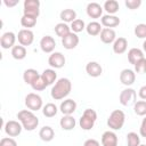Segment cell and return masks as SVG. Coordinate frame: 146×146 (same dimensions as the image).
I'll list each match as a JSON object with an SVG mask.
<instances>
[{"label": "cell", "mask_w": 146, "mask_h": 146, "mask_svg": "<svg viewBox=\"0 0 146 146\" xmlns=\"http://www.w3.org/2000/svg\"><path fill=\"white\" fill-rule=\"evenodd\" d=\"M71 90H72V82L70 81V79L60 78L52 86L50 95H51L52 99L60 100V99H64L65 97H67L70 95Z\"/></svg>", "instance_id": "obj_1"}, {"label": "cell", "mask_w": 146, "mask_h": 146, "mask_svg": "<svg viewBox=\"0 0 146 146\" xmlns=\"http://www.w3.org/2000/svg\"><path fill=\"white\" fill-rule=\"evenodd\" d=\"M17 119L22 123L23 129L26 131H33L39 125V119L38 116L30 110H22L17 113Z\"/></svg>", "instance_id": "obj_2"}, {"label": "cell", "mask_w": 146, "mask_h": 146, "mask_svg": "<svg viewBox=\"0 0 146 146\" xmlns=\"http://www.w3.org/2000/svg\"><path fill=\"white\" fill-rule=\"evenodd\" d=\"M124 122H125V114L121 110H114L107 119V125L113 131L122 129L124 125Z\"/></svg>", "instance_id": "obj_3"}, {"label": "cell", "mask_w": 146, "mask_h": 146, "mask_svg": "<svg viewBox=\"0 0 146 146\" xmlns=\"http://www.w3.org/2000/svg\"><path fill=\"white\" fill-rule=\"evenodd\" d=\"M97 120V113L95 110L92 108H86L84 112L82 113L80 120H79V124L81 127L82 130H91L95 125V122Z\"/></svg>", "instance_id": "obj_4"}, {"label": "cell", "mask_w": 146, "mask_h": 146, "mask_svg": "<svg viewBox=\"0 0 146 146\" xmlns=\"http://www.w3.org/2000/svg\"><path fill=\"white\" fill-rule=\"evenodd\" d=\"M25 106L32 111V112H35V111H39L43 107V103H42V98L38 95V94H34V92H30L25 96Z\"/></svg>", "instance_id": "obj_5"}, {"label": "cell", "mask_w": 146, "mask_h": 146, "mask_svg": "<svg viewBox=\"0 0 146 146\" xmlns=\"http://www.w3.org/2000/svg\"><path fill=\"white\" fill-rule=\"evenodd\" d=\"M136 98H137V92L132 88H125V89H123L120 92V96H119L120 104L123 105V106L135 105V103L137 102Z\"/></svg>", "instance_id": "obj_6"}, {"label": "cell", "mask_w": 146, "mask_h": 146, "mask_svg": "<svg viewBox=\"0 0 146 146\" xmlns=\"http://www.w3.org/2000/svg\"><path fill=\"white\" fill-rule=\"evenodd\" d=\"M23 15H27V16L38 18L40 15V1L39 0H25Z\"/></svg>", "instance_id": "obj_7"}, {"label": "cell", "mask_w": 146, "mask_h": 146, "mask_svg": "<svg viewBox=\"0 0 146 146\" xmlns=\"http://www.w3.org/2000/svg\"><path fill=\"white\" fill-rule=\"evenodd\" d=\"M22 129H23L22 123L16 120H9L3 125V130L9 137H17L18 135H21Z\"/></svg>", "instance_id": "obj_8"}, {"label": "cell", "mask_w": 146, "mask_h": 146, "mask_svg": "<svg viewBox=\"0 0 146 146\" xmlns=\"http://www.w3.org/2000/svg\"><path fill=\"white\" fill-rule=\"evenodd\" d=\"M65 63H66V58H65V56H64L62 52H59V51H54V52L50 54L49 57H48V64H49L50 67L54 68V70L64 67Z\"/></svg>", "instance_id": "obj_9"}, {"label": "cell", "mask_w": 146, "mask_h": 146, "mask_svg": "<svg viewBox=\"0 0 146 146\" xmlns=\"http://www.w3.org/2000/svg\"><path fill=\"white\" fill-rule=\"evenodd\" d=\"M17 40L19 42V44L26 47V46H31L34 41V33L31 30L27 29H22L18 31L17 34Z\"/></svg>", "instance_id": "obj_10"}, {"label": "cell", "mask_w": 146, "mask_h": 146, "mask_svg": "<svg viewBox=\"0 0 146 146\" xmlns=\"http://www.w3.org/2000/svg\"><path fill=\"white\" fill-rule=\"evenodd\" d=\"M56 47V41L51 35H44L40 40V48L46 54H52Z\"/></svg>", "instance_id": "obj_11"}, {"label": "cell", "mask_w": 146, "mask_h": 146, "mask_svg": "<svg viewBox=\"0 0 146 146\" xmlns=\"http://www.w3.org/2000/svg\"><path fill=\"white\" fill-rule=\"evenodd\" d=\"M16 39H17V35L14 33V32H5L1 38H0V44H1V48L2 49H9V48H13L15 46V42H16Z\"/></svg>", "instance_id": "obj_12"}, {"label": "cell", "mask_w": 146, "mask_h": 146, "mask_svg": "<svg viewBox=\"0 0 146 146\" xmlns=\"http://www.w3.org/2000/svg\"><path fill=\"white\" fill-rule=\"evenodd\" d=\"M135 80H136V72L130 70V68H124L121 71L120 73V81L122 84L127 86V87H130L135 83Z\"/></svg>", "instance_id": "obj_13"}, {"label": "cell", "mask_w": 146, "mask_h": 146, "mask_svg": "<svg viewBox=\"0 0 146 146\" xmlns=\"http://www.w3.org/2000/svg\"><path fill=\"white\" fill-rule=\"evenodd\" d=\"M103 10H104V8L98 2H89L87 5V8H86L87 15L90 18H99V17H102L103 16Z\"/></svg>", "instance_id": "obj_14"}, {"label": "cell", "mask_w": 146, "mask_h": 146, "mask_svg": "<svg viewBox=\"0 0 146 146\" xmlns=\"http://www.w3.org/2000/svg\"><path fill=\"white\" fill-rule=\"evenodd\" d=\"M79 36H78V34L76 33H74V32H71V33H68L66 36H64L63 39H62V44H63V47L65 48V49H67V50H71V49H74L78 44H79Z\"/></svg>", "instance_id": "obj_15"}, {"label": "cell", "mask_w": 146, "mask_h": 146, "mask_svg": "<svg viewBox=\"0 0 146 146\" xmlns=\"http://www.w3.org/2000/svg\"><path fill=\"white\" fill-rule=\"evenodd\" d=\"M59 111L63 113V115H72L76 111V103L75 100L68 98L64 99L59 105Z\"/></svg>", "instance_id": "obj_16"}, {"label": "cell", "mask_w": 146, "mask_h": 146, "mask_svg": "<svg viewBox=\"0 0 146 146\" xmlns=\"http://www.w3.org/2000/svg\"><path fill=\"white\" fill-rule=\"evenodd\" d=\"M117 136L113 130L105 131L102 135V145L103 146H117Z\"/></svg>", "instance_id": "obj_17"}, {"label": "cell", "mask_w": 146, "mask_h": 146, "mask_svg": "<svg viewBox=\"0 0 146 146\" xmlns=\"http://www.w3.org/2000/svg\"><path fill=\"white\" fill-rule=\"evenodd\" d=\"M86 72L91 78H98L103 73V67L98 62H89L86 65Z\"/></svg>", "instance_id": "obj_18"}, {"label": "cell", "mask_w": 146, "mask_h": 146, "mask_svg": "<svg viewBox=\"0 0 146 146\" xmlns=\"http://www.w3.org/2000/svg\"><path fill=\"white\" fill-rule=\"evenodd\" d=\"M100 24L107 29H112V27H116L120 24V18L115 15H103L100 18Z\"/></svg>", "instance_id": "obj_19"}, {"label": "cell", "mask_w": 146, "mask_h": 146, "mask_svg": "<svg viewBox=\"0 0 146 146\" xmlns=\"http://www.w3.org/2000/svg\"><path fill=\"white\" fill-rule=\"evenodd\" d=\"M100 40L103 43H106V44H110V43H114V41L116 40V33L113 29H107V27H104L100 32Z\"/></svg>", "instance_id": "obj_20"}, {"label": "cell", "mask_w": 146, "mask_h": 146, "mask_svg": "<svg viewBox=\"0 0 146 146\" xmlns=\"http://www.w3.org/2000/svg\"><path fill=\"white\" fill-rule=\"evenodd\" d=\"M127 48H128V40L125 38H123V36L116 38V40L113 43V51H114V54H116V55L124 54L127 51Z\"/></svg>", "instance_id": "obj_21"}, {"label": "cell", "mask_w": 146, "mask_h": 146, "mask_svg": "<svg viewBox=\"0 0 146 146\" xmlns=\"http://www.w3.org/2000/svg\"><path fill=\"white\" fill-rule=\"evenodd\" d=\"M144 57V51L139 48H131L129 51H128V60L130 64H132L133 66L139 62Z\"/></svg>", "instance_id": "obj_22"}, {"label": "cell", "mask_w": 146, "mask_h": 146, "mask_svg": "<svg viewBox=\"0 0 146 146\" xmlns=\"http://www.w3.org/2000/svg\"><path fill=\"white\" fill-rule=\"evenodd\" d=\"M40 75L41 74H39V72L36 70H34V68H27L23 73V80H24V82L26 84L31 86L34 81H36L40 78Z\"/></svg>", "instance_id": "obj_23"}, {"label": "cell", "mask_w": 146, "mask_h": 146, "mask_svg": "<svg viewBox=\"0 0 146 146\" xmlns=\"http://www.w3.org/2000/svg\"><path fill=\"white\" fill-rule=\"evenodd\" d=\"M75 119L72 116V115H63V117L60 119L59 121V125L63 130H66V131H70V130H73L75 128Z\"/></svg>", "instance_id": "obj_24"}, {"label": "cell", "mask_w": 146, "mask_h": 146, "mask_svg": "<svg viewBox=\"0 0 146 146\" xmlns=\"http://www.w3.org/2000/svg\"><path fill=\"white\" fill-rule=\"evenodd\" d=\"M39 137H40L41 140H43V141H46V143L51 141V140L55 138V131H54V129H52L51 127L44 125V127H42V128L40 129V131H39Z\"/></svg>", "instance_id": "obj_25"}, {"label": "cell", "mask_w": 146, "mask_h": 146, "mask_svg": "<svg viewBox=\"0 0 146 146\" xmlns=\"http://www.w3.org/2000/svg\"><path fill=\"white\" fill-rule=\"evenodd\" d=\"M59 18L62 19L63 23H72L76 19V13L74 9H71V8H66V9H63L59 14Z\"/></svg>", "instance_id": "obj_26"}, {"label": "cell", "mask_w": 146, "mask_h": 146, "mask_svg": "<svg viewBox=\"0 0 146 146\" xmlns=\"http://www.w3.org/2000/svg\"><path fill=\"white\" fill-rule=\"evenodd\" d=\"M41 78L43 79V81L47 83V86L54 84L56 83L57 80V73L54 68H46L42 73H41Z\"/></svg>", "instance_id": "obj_27"}, {"label": "cell", "mask_w": 146, "mask_h": 146, "mask_svg": "<svg viewBox=\"0 0 146 146\" xmlns=\"http://www.w3.org/2000/svg\"><path fill=\"white\" fill-rule=\"evenodd\" d=\"M26 48L22 44H17V46H14L11 48V56L14 59H17V60H22L26 57Z\"/></svg>", "instance_id": "obj_28"}, {"label": "cell", "mask_w": 146, "mask_h": 146, "mask_svg": "<svg viewBox=\"0 0 146 146\" xmlns=\"http://www.w3.org/2000/svg\"><path fill=\"white\" fill-rule=\"evenodd\" d=\"M102 30H103L102 24L98 23V22H96V21L90 22V23L86 26V31H87V33H88L89 35H92V36H96V35L100 34Z\"/></svg>", "instance_id": "obj_29"}, {"label": "cell", "mask_w": 146, "mask_h": 146, "mask_svg": "<svg viewBox=\"0 0 146 146\" xmlns=\"http://www.w3.org/2000/svg\"><path fill=\"white\" fill-rule=\"evenodd\" d=\"M103 8H104V10H106V13L108 15H114L115 13L119 11L120 6H119V2L116 0H107L104 2Z\"/></svg>", "instance_id": "obj_30"}, {"label": "cell", "mask_w": 146, "mask_h": 146, "mask_svg": "<svg viewBox=\"0 0 146 146\" xmlns=\"http://www.w3.org/2000/svg\"><path fill=\"white\" fill-rule=\"evenodd\" d=\"M72 31H71V27L66 24V23H63V22H60V23H58V24H56L55 25V33L57 34V36H59V38H64V36H66L68 33H71Z\"/></svg>", "instance_id": "obj_31"}, {"label": "cell", "mask_w": 146, "mask_h": 146, "mask_svg": "<svg viewBox=\"0 0 146 146\" xmlns=\"http://www.w3.org/2000/svg\"><path fill=\"white\" fill-rule=\"evenodd\" d=\"M58 112L57 106L54 103H47L43 107H42V114L46 117H54Z\"/></svg>", "instance_id": "obj_32"}, {"label": "cell", "mask_w": 146, "mask_h": 146, "mask_svg": "<svg viewBox=\"0 0 146 146\" xmlns=\"http://www.w3.org/2000/svg\"><path fill=\"white\" fill-rule=\"evenodd\" d=\"M21 24L23 27L30 30L31 27H34L36 25V18L32 17V16H27V15H23L21 18Z\"/></svg>", "instance_id": "obj_33"}, {"label": "cell", "mask_w": 146, "mask_h": 146, "mask_svg": "<svg viewBox=\"0 0 146 146\" xmlns=\"http://www.w3.org/2000/svg\"><path fill=\"white\" fill-rule=\"evenodd\" d=\"M86 23H84V21L83 19H81V18H76L74 22H72L71 23V31L72 32H74V33H80V32H82L83 30H86Z\"/></svg>", "instance_id": "obj_34"}, {"label": "cell", "mask_w": 146, "mask_h": 146, "mask_svg": "<svg viewBox=\"0 0 146 146\" xmlns=\"http://www.w3.org/2000/svg\"><path fill=\"white\" fill-rule=\"evenodd\" d=\"M135 114L139 116H146V100H138L133 105Z\"/></svg>", "instance_id": "obj_35"}, {"label": "cell", "mask_w": 146, "mask_h": 146, "mask_svg": "<svg viewBox=\"0 0 146 146\" xmlns=\"http://www.w3.org/2000/svg\"><path fill=\"white\" fill-rule=\"evenodd\" d=\"M127 144H128V146H139L140 145L139 135L133 131L127 133Z\"/></svg>", "instance_id": "obj_36"}, {"label": "cell", "mask_w": 146, "mask_h": 146, "mask_svg": "<svg viewBox=\"0 0 146 146\" xmlns=\"http://www.w3.org/2000/svg\"><path fill=\"white\" fill-rule=\"evenodd\" d=\"M133 33L137 38L139 39H146V24L145 23H140V24H137L135 26V30H133Z\"/></svg>", "instance_id": "obj_37"}, {"label": "cell", "mask_w": 146, "mask_h": 146, "mask_svg": "<svg viewBox=\"0 0 146 146\" xmlns=\"http://www.w3.org/2000/svg\"><path fill=\"white\" fill-rule=\"evenodd\" d=\"M31 87H32V89H33L34 91H42V90H44L48 86H47V83L43 81V79H42L41 75H40V78H39L36 81H34V82L31 84Z\"/></svg>", "instance_id": "obj_38"}, {"label": "cell", "mask_w": 146, "mask_h": 146, "mask_svg": "<svg viewBox=\"0 0 146 146\" xmlns=\"http://www.w3.org/2000/svg\"><path fill=\"white\" fill-rule=\"evenodd\" d=\"M135 72L136 73H139V74L146 73V58H143L141 60H139L135 65Z\"/></svg>", "instance_id": "obj_39"}, {"label": "cell", "mask_w": 146, "mask_h": 146, "mask_svg": "<svg viewBox=\"0 0 146 146\" xmlns=\"http://www.w3.org/2000/svg\"><path fill=\"white\" fill-rule=\"evenodd\" d=\"M124 5L129 9L135 10V9H138L141 6V0H125L124 1Z\"/></svg>", "instance_id": "obj_40"}, {"label": "cell", "mask_w": 146, "mask_h": 146, "mask_svg": "<svg viewBox=\"0 0 146 146\" xmlns=\"http://www.w3.org/2000/svg\"><path fill=\"white\" fill-rule=\"evenodd\" d=\"M0 146H17V143L11 137H3L0 140Z\"/></svg>", "instance_id": "obj_41"}, {"label": "cell", "mask_w": 146, "mask_h": 146, "mask_svg": "<svg viewBox=\"0 0 146 146\" xmlns=\"http://www.w3.org/2000/svg\"><path fill=\"white\" fill-rule=\"evenodd\" d=\"M139 135L144 138H146V116L143 119L141 123H140V128H139Z\"/></svg>", "instance_id": "obj_42"}, {"label": "cell", "mask_w": 146, "mask_h": 146, "mask_svg": "<svg viewBox=\"0 0 146 146\" xmlns=\"http://www.w3.org/2000/svg\"><path fill=\"white\" fill-rule=\"evenodd\" d=\"M83 146H100V144H99L98 140L90 138V139H87V140L83 143Z\"/></svg>", "instance_id": "obj_43"}, {"label": "cell", "mask_w": 146, "mask_h": 146, "mask_svg": "<svg viewBox=\"0 0 146 146\" xmlns=\"http://www.w3.org/2000/svg\"><path fill=\"white\" fill-rule=\"evenodd\" d=\"M138 96L143 99V100H146V84L140 87V89L138 90Z\"/></svg>", "instance_id": "obj_44"}, {"label": "cell", "mask_w": 146, "mask_h": 146, "mask_svg": "<svg viewBox=\"0 0 146 146\" xmlns=\"http://www.w3.org/2000/svg\"><path fill=\"white\" fill-rule=\"evenodd\" d=\"M18 0H3V3H5V6L6 7H9V8H11V7H15L16 5H18Z\"/></svg>", "instance_id": "obj_45"}, {"label": "cell", "mask_w": 146, "mask_h": 146, "mask_svg": "<svg viewBox=\"0 0 146 146\" xmlns=\"http://www.w3.org/2000/svg\"><path fill=\"white\" fill-rule=\"evenodd\" d=\"M143 49H144V51L146 52V40L143 42Z\"/></svg>", "instance_id": "obj_46"}, {"label": "cell", "mask_w": 146, "mask_h": 146, "mask_svg": "<svg viewBox=\"0 0 146 146\" xmlns=\"http://www.w3.org/2000/svg\"><path fill=\"white\" fill-rule=\"evenodd\" d=\"M139 146H146V145H145V144H140Z\"/></svg>", "instance_id": "obj_47"}]
</instances>
